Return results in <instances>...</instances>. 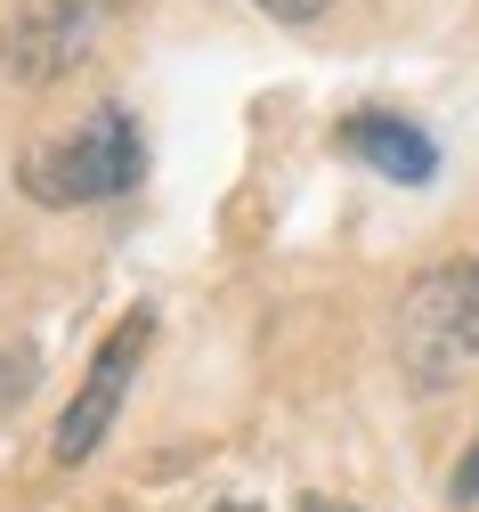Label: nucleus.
I'll list each match as a JSON object with an SVG mask.
<instances>
[{"label":"nucleus","instance_id":"nucleus-7","mask_svg":"<svg viewBox=\"0 0 479 512\" xmlns=\"http://www.w3.org/2000/svg\"><path fill=\"white\" fill-rule=\"evenodd\" d=\"M260 9H268V17H285V25H309L325 0H260Z\"/></svg>","mask_w":479,"mask_h":512},{"label":"nucleus","instance_id":"nucleus-2","mask_svg":"<svg viewBox=\"0 0 479 512\" xmlns=\"http://www.w3.org/2000/svg\"><path fill=\"white\" fill-rule=\"evenodd\" d=\"M398 366L415 391H455L479 366V261H439L398 293Z\"/></svg>","mask_w":479,"mask_h":512},{"label":"nucleus","instance_id":"nucleus-4","mask_svg":"<svg viewBox=\"0 0 479 512\" xmlns=\"http://www.w3.org/2000/svg\"><path fill=\"white\" fill-rule=\"evenodd\" d=\"M114 17V0H25V17L9 25V74L17 82H57L74 74L98 25Z\"/></svg>","mask_w":479,"mask_h":512},{"label":"nucleus","instance_id":"nucleus-9","mask_svg":"<svg viewBox=\"0 0 479 512\" xmlns=\"http://www.w3.org/2000/svg\"><path fill=\"white\" fill-rule=\"evenodd\" d=\"M212 512H260V504H244V496H236V504H212Z\"/></svg>","mask_w":479,"mask_h":512},{"label":"nucleus","instance_id":"nucleus-1","mask_svg":"<svg viewBox=\"0 0 479 512\" xmlns=\"http://www.w3.org/2000/svg\"><path fill=\"white\" fill-rule=\"evenodd\" d=\"M139 179H147V139H139V122H130V106H98L82 131L41 139V147H25V163H17V187H25L33 204H49V212L122 204Z\"/></svg>","mask_w":479,"mask_h":512},{"label":"nucleus","instance_id":"nucleus-8","mask_svg":"<svg viewBox=\"0 0 479 512\" xmlns=\"http://www.w3.org/2000/svg\"><path fill=\"white\" fill-rule=\"evenodd\" d=\"M301 512H366V504H350V496H301Z\"/></svg>","mask_w":479,"mask_h":512},{"label":"nucleus","instance_id":"nucleus-5","mask_svg":"<svg viewBox=\"0 0 479 512\" xmlns=\"http://www.w3.org/2000/svg\"><path fill=\"white\" fill-rule=\"evenodd\" d=\"M341 155L374 163L390 187H431V179H439L431 131H423V122H406V114H382V106H366V114L341 122Z\"/></svg>","mask_w":479,"mask_h":512},{"label":"nucleus","instance_id":"nucleus-6","mask_svg":"<svg viewBox=\"0 0 479 512\" xmlns=\"http://www.w3.org/2000/svg\"><path fill=\"white\" fill-rule=\"evenodd\" d=\"M447 496H455V504H479V439L463 447V464H455V480H447Z\"/></svg>","mask_w":479,"mask_h":512},{"label":"nucleus","instance_id":"nucleus-3","mask_svg":"<svg viewBox=\"0 0 479 512\" xmlns=\"http://www.w3.org/2000/svg\"><path fill=\"white\" fill-rule=\"evenodd\" d=\"M147 342H155V301L122 309V326L98 342V358H90V374H82L74 407L57 415V464H90V447L114 431V415H122V399H130V374L147 366Z\"/></svg>","mask_w":479,"mask_h":512}]
</instances>
